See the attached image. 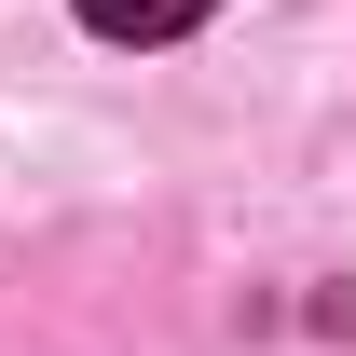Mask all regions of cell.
Returning <instances> with one entry per match:
<instances>
[{"mask_svg": "<svg viewBox=\"0 0 356 356\" xmlns=\"http://www.w3.org/2000/svg\"><path fill=\"white\" fill-rule=\"evenodd\" d=\"M220 0H83V28L96 42H192Z\"/></svg>", "mask_w": 356, "mask_h": 356, "instance_id": "1", "label": "cell"}]
</instances>
